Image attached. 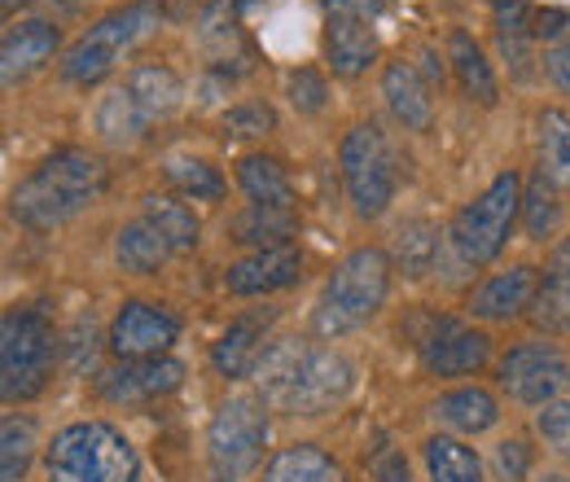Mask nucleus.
<instances>
[{
  "label": "nucleus",
  "instance_id": "obj_1",
  "mask_svg": "<svg viewBox=\"0 0 570 482\" xmlns=\"http://www.w3.org/2000/svg\"><path fill=\"white\" fill-rule=\"evenodd\" d=\"M255 377L264 386L268 409L289 416H325L352 395L356 364L334 346L282 338V343H268Z\"/></svg>",
  "mask_w": 570,
  "mask_h": 482
},
{
  "label": "nucleus",
  "instance_id": "obj_2",
  "mask_svg": "<svg viewBox=\"0 0 570 482\" xmlns=\"http://www.w3.org/2000/svg\"><path fill=\"white\" fill-rule=\"evenodd\" d=\"M110 189V167L88 154V149H58L49 154L27 180H18V189L9 194V215L22 228L49 233L71 224L75 215L101 203V194Z\"/></svg>",
  "mask_w": 570,
  "mask_h": 482
},
{
  "label": "nucleus",
  "instance_id": "obj_3",
  "mask_svg": "<svg viewBox=\"0 0 570 482\" xmlns=\"http://www.w3.org/2000/svg\"><path fill=\"white\" fill-rule=\"evenodd\" d=\"M391 255L377 250V246H360L352 250L321 289V303H316V316H312V329L321 338H343L360 325H368L386 294H391Z\"/></svg>",
  "mask_w": 570,
  "mask_h": 482
},
{
  "label": "nucleus",
  "instance_id": "obj_4",
  "mask_svg": "<svg viewBox=\"0 0 570 482\" xmlns=\"http://www.w3.org/2000/svg\"><path fill=\"white\" fill-rule=\"evenodd\" d=\"M49 482H137V447L110 421H71L45 447Z\"/></svg>",
  "mask_w": 570,
  "mask_h": 482
},
{
  "label": "nucleus",
  "instance_id": "obj_5",
  "mask_svg": "<svg viewBox=\"0 0 570 482\" xmlns=\"http://www.w3.org/2000/svg\"><path fill=\"white\" fill-rule=\"evenodd\" d=\"M58 360V334L40 303L9 307L0 321V395L4 404H27L45 395Z\"/></svg>",
  "mask_w": 570,
  "mask_h": 482
},
{
  "label": "nucleus",
  "instance_id": "obj_6",
  "mask_svg": "<svg viewBox=\"0 0 570 482\" xmlns=\"http://www.w3.org/2000/svg\"><path fill=\"white\" fill-rule=\"evenodd\" d=\"M163 27V4L158 0H128L119 9H110L106 18H97L62 58V79L67 83H101L110 70L119 67L141 40H149Z\"/></svg>",
  "mask_w": 570,
  "mask_h": 482
},
{
  "label": "nucleus",
  "instance_id": "obj_7",
  "mask_svg": "<svg viewBox=\"0 0 570 482\" xmlns=\"http://www.w3.org/2000/svg\"><path fill=\"white\" fill-rule=\"evenodd\" d=\"M522 189H527V180L518 171H500L474 203L456 210V219L448 228V242L456 246V255L465 264L483 268V264H497L504 255L513 219L522 215Z\"/></svg>",
  "mask_w": 570,
  "mask_h": 482
},
{
  "label": "nucleus",
  "instance_id": "obj_8",
  "mask_svg": "<svg viewBox=\"0 0 570 482\" xmlns=\"http://www.w3.org/2000/svg\"><path fill=\"white\" fill-rule=\"evenodd\" d=\"M268 443V400L264 395H228L212 416L207 456L215 482H242L259 470Z\"/></svg>",
  "mask_w": 570,
  "mask_h": 482
},
{
  "label": "nucleus",
  "instance_id": "obj_9",
  "mask_svg": "<svg viewBox=\"0 0 570 482\" xmlns=\"http://www.w3.org/2000/svg\"><path fill=\"white\" fill-rule=\"evenodd\" d=\"M338 167H343V185H347V198L360 219H377L391 210L395 189H400V171H395V154L386 145V132L377 124H356L343 137Z\"/></svg>",
  "mask_w": 570,
  "mask_h": 482
},
{
  "label": "nucleus",
  "instance_id": "obj_10",
  "mask_svg": "<svg viewBox=\"0 0 570 482\" xmlns=\"http://www.w3.org/2000/svg\"><path fill=\"white\" fill-rule=\"evenodd\" d=\"M500 391L513 404L544 409L570 386V360L553 343H522L500 360Z\"/></svg>",
  "mask_w": 570,
  "mask_h": 482
},
{
  "label": "nucleus",
  "instance_id": "obj_11",
  "mask_svg": "<svg viewBox=\"0 0 570 482\" xmlns=\"http://www.w3.org/2000/svg\"><path fill=\"white\" fill-rule=\"evenodd\" d=\"M417 355L430 377H470L492 360V338L456 316H434L417 343Z\"/></svg>",
  "mask_w": 570,
  "mask_h": 482
},
{
  "label": "nucleus",
  "instance_id": "obj_12",
  "mask_svg": "<svg viewBox=\"0 0 570 482\" xmlns=\"http://www.w3.org/2000/svg\"><path fill=\"white\" fill-rule=\"evenodd\" d=\"M185 382V364L171 355H154V360H119L110 373L97 377V395L106 404L119 409H137V404H154L163 395H171Z\"/></svg>",
  "mask_w": 570,
  "mask_h": 482
},
{
  "label": "nucleus",
  "instance_id": "obj_13",
  "mask_svg": "<svg viewBox=\"0 0 570 482\" xmlns=\"http://www.w3.org/2000/svg\"><path fill=\"white\" fill-rule=\"evenodd\" d=\"M180 338V321L149 303V298H128L110 325V351L119 360H154V355H167L171 343Z\"/></svg>",
  "mask_w": 570,
  "mask_h": 482
},
{
  "label": "nucleus",
  "instance_id": "obj_14",
  "mask_svg": "<svg viewBox=\"0 0 570 482\" xmlns=\"http://www.w3.org/2000/svg\"><path fill=\"white\" fill-rule=\"evenodd\" d=\"M540 268L535 264H513L504 273H492L474 294H470V316L492 321V325H509L518 316H527L535 307L540 294Z\"/></svg>",
  "mask_w": 570,
  "mask_h": 482
},
{
  "label": "nucleus",
  "instance_id": "obj_15",
  "mask_svg": "<svg viewBox=\"0 0 570 482\" xmlns=\"http://www.w3.org/2000/svg\"><path fill=\"white\" fill-rule=\"evenodd\" d=\"M303 281V250L298 246H273V250H250L246 259L228 264L224 289L237 298H255V294H277Z\"/></svg>",
  "mask_w": 570,
  "mask_h": 482
},
{
  "label": "nucleus",
  "instance_id": "obj_16",
  "mask_svg": "<svg viewBox=\"0 0 570 482\" xmlns=\"http://www.w3.org/2000/svg\"><path fill=\"white\" fill-rule=\"evenodd\" d=\"M58 45H62V31L53 22H45V18H27V22L9 27L4 40H0V75H4V83L13 88L22 79H31L36 70H45L53 62Z\"/></svg>",
  "mask_w": 570,
  "mask_h": 482
},
{
  "label": "nucleus",
  "instance_id": "obj_17",
  "mask_svg": "<svg viewBox=\"0 0 570 482\" xmlns=\"http://www.w3.org/2000/svg\"><path fill=\"white\" fill-rule=\"evenodd\" d=\"M325 62L338 79H360L377 62V27L368 18H325Z\"/></svg>",
  "mask_w": 570,
  "mask_h": 482
},
{
  "label": "nucleus",
  "instance_id": "obj_18",
  "mask_svg": "<svg viewBox=\"0 0 570 482\" xmlns=\"http://www.w3.org/2000/svg\"><path fill=\"white\" fill-rule=\"evenodd\" d=\"M264 338H268V321H264V316H237V321L219 334V343L212 346V368L219 377H228V382L250 377V373L259 368L264 351H268Z\"/></svg>",
  "mask_w": 570,
  "mask_h": 482
},
{
  "label": "nucleus",
  "instance_id": "obj_19",
  "mask_svg": "<svg viewBox=\"0 0 570 482\" xmlns=\"http://www.w3.org/2000/svg\"><path fill=\"white\" fill-rule=\"evenodd\" d=\"M382 97L391 106V115L409 128V132H430L434 128V101H430V83L413 62H386L382 70Z\"/></svg>",
  "mask_w": 570,
  "mask_h": 482
},
{
  "label": "nucleus",
  "instance_id": "obj_20",
  "mask_svg": "<svg viewBox=\"0 0 570 482\" xmlns=\"http://www.w3.org/2000/svg\"><path fill=\"white\" fill-rule=\"evenodd\" d=\"M540 294H535V325L544 334H570V237L549 250V264L540 268Z\"/></svg>",
  "mask_w": 570,
  "mask_h": 482
},
{
  "label": "nucleus",
  "instance_id": "obj_21",
  "mask_svg": "<svg viewBox=\"0 0 570 482\" xmlns=\"http://www.w3.org/2000/svg\"><path fill=\"white\" fill-rule=\"evenodd\" d=\"M448 67H452L461 92H465L470 101H479V106H488V110L500 101L497 70L488 62V53L479 49V40H474L470 31H461V27L448 36Z\"/></svg>",
  "mask_w": 570,
  "mask_h": 482
},
{
  "label": "nucleus",
  "instance_id": "obj_22",
  "mask_svg": "<svg viewBox=\"0 0 570 482\" xmlns=\"http://www.w3.org/2000/svg\"><path fill=\"white\" fill-rule=\"evenodd\" d=\"M492 22H497V40L504 62L513 70V79H531V45H535V13L531 0H492Z\"/></svg>",
  "mask_w": 570,
  "mask_h": 482
},
{
  "label": "nucleus",
  "instance_id": "obj_23",
  "mask_svg": "<svg viewBox=\"0 0 570 482\" xmlns=\"http://www.w3.org/2000/svg\"><path fill=\"white\" fill-rule=\"evenodd\" d=\"M298 233V210L294 207H250L228 219V242L250 246V250H273V246H294Z\"/></svg>",
  "mask_w": 570,
  "mask_h": 482
},
{
  "label": "nucleus",
  "instance_id": "obj_24",
  "mask_svg": "<svg viewBox=\"0 0 570 482\" xmlns=\"http://www.w3.org/2000/svg\"><path fill=\"white\" fill-rule=\"evenodd\" d=\"M141 207H145L141 219L154 224V233L167 242L171 255L198 250V242H203V219L194 215V207H189L185 198H176V194H145Z\"/></svg>",
  "mask_w": 570,
  "mask_h": 482
},
{
  "label": "nucleus",
  "instance_id": "obj_25",
  "mask_svg": "<svg viewBox=\"0 0 570 482\" xmlns=\"http://www.w3.org/2000/svg\"><path fill=\"white\" fill-rule=\"evenodd\" d=\"M124 88L137 97V106L145 110L149 124H163V119H171V115L185 106V79H180L171 67H163V62L132 67Z\"/></svg>",
  "mask_w": 570,
  "mask_h": 482
},
{
  "label": "nucleus",
  "instance_id": "obj_26",
  "mask_svg": "<svg viewBox=\"0 0 570 482\" xmlns=\"http://www.w3.org/2000/svg\"><path fill=\"white\" fill-rule=\"evenodd\" d=\"M92 128H97V137L106 140V145H115V149H137L149 137V119H145V110L137 106V97L128 88H110L97 101Z\"/></svg>",
  "mask_w": 570,
  "mask_h": 482
},
{
  "label": "nucleus",
  "instance_id": "obj_27",
  "mask_svg": "<svg viewBox=\"0 0 570 482\" xmlns=\"http://www.w3.org/2000/svg\"><path fill=\"white\" fill-rule=\"evenodd\" d=\"M237 189L255 207H294V180H289L282 158H273V154L237 158Z\"/></svg>",
  "mask_w": 570,
  "mask_h": 482
},
{
  "label": "nucleus",
  "instance_id": "obj_28",
  "mask_svg": "<svg viewBox=\"0 0 570 482\" xmlns=\"http://www.w3.org/2000/svg\"><path fill=\"white\" fill-rule=\"evenodd\" d=\"M434 416L456 434H488L500 421V404L483 386H461V391H448L434 400Z\"/></svg>",
  "mask_w": 570,
  "mask_h": 482
},
{
  "label": "nucleus",
  "instance_id": "obj_29",
  "mask_svg": "<svg viewBox=\"0 0 570 482\" xmlns=\"http://www.w3.org/2000/svg\"><path fill=\"white\" fill-rule=\"evenodd\" d=\"M264 482H343V470H338V461L325 447H316V443H289V447H282L268 461Z\"/></svg>",
  "mask_w": 570,
  "mask_h": 482
},
{
  "label": "nucleus",
  "instance_id": "obj_30",
  "mask_svg": "<svg viewBox=\"0 0 570 482\" xmlns=\"http://www.w3.org/2000/svg\"><path fill=\"white\" fill-rule=\"evenodd\" d=\"M535 149H540V171L570 189V115L562 106H544L535 115Z\"/></svg>",
  "mask_w": 570,
  "mask_h": 482
},
{
  "label": "nucleus",
  "instance_id": "obj_31",
  "mask_svg": "<svg viewBox=\"0 0 570 482\" xmlns=\"http://www.w3.org/2000/svg\"><path fill=\"white\" fill-rule=\"evenodd\" d=\"M167 242L154 233V224L149 219H132V224H124L119 228V237H115V259H119V268L132 276H154L163 273V264H167Z\"/></svg>",
  "mask_w": 570,
  "mask_h": 482
},
{
  "label": "nucleus",
  "instance_id": "obj_32",
  "mask_svg": "<svg viewBox=\"0 0 570 482\" xmlns=\"http://www.w3.org/2000/svg\"><path fill=\"white\" fill-rule=\"evenodd\" d=\"M426 470H430V482H488L483 461L474 456V447H465L452 434L426 439Z\"/></svg>",
  "mask_w": 570,
  "mask_h": 482
},
{
  "label": "nucleus",
  "instance_id": "obj_33",
  "mask_svg": "<svg viewBox=\"0 0 570 482\" xmlns=\"http://www.w3.org/2000/svg\"><path fill=\"white\" fill-rule=\"evenodd\" d=\"M439 259V228L430 219H404L395 228V268L409 281H422Z\"/></svg>",
  "mask_w": 570,
  "mask_h": 482
},
{
  "label": "nucleus",
  "instance_id": "obj_34",
  "mask_svg": "<svg viewBox=\"0 0 570 482\" xmlns=\"http://www.w3.org/2000/svg\"><path fill=\"white\" fill-rule=\"evenodd\" d=\"M40 434L31 416H4L0 425V482H22L31 461H36Z\"/></svg>",
  "mask_w": 570,
  "mask_h": 482
},
{
  "label": "nucleus",
  "instance_id": "obj_35",
  "mask_svg": "<svg viewBox=\"0 0 570 482\" xmlns=\"http://www.w3.org/2000/svg\"><path fill=\"white\" fill-rule=\"evenodd\" d=\"M167 185L180 198H194V203H219L228 194L219 167H212L207 158H171L167 163Z\"/></svg>",
  "mask_w": 570,
  "mask_h": 482
},
{
  "label": "nucleus",
  "instance_id": "obj_36",
  "mask_svg": "<svg viewBox=\"0 0 570 482\" xmlns=\"http://www.w3.org/2000/svg\"><path fill=\"white\" fill-rule=\"evenodd\" d=\"M558 219H562L558 185H553L544 171H535V176L527 180V189H522V224H527V237H531V242L553 237Z\"/></svg>",
  "mask_w": 570,
  "mask_h": 482
},
{
  "label": "nucleus",
  "instance_id": "obj_37",
  "mask_svg": "<svg viewBox=\"0 0 570 482\" xmlns=\"http://www.w3.org/2000/svg\"><path fill=\"white\" fill-rule=\"evenodd\" d=\"M277 128V115L268 101H237L224 110V132L228 137H242V140H259L268 137Z\"/></svg>",
  "mask_w": 570,
  "mask_h": 482
},
{
  "label": "nucleus",
  "instance_id": "obj_38",
  "mask_svg": "<svg viewBox=\"0 0 570 482\" xmlns=\"http://www.w3.org/2000/svg\"><path fill=\"white\" fill-rule=\"evenodd\" d=\"M285 97H289V106H294L298 115H321L325 101H330V83H325L321 70L298 67L285 75Z\"/></svg>",
  "mask_w": 570,
  "mask_h": 482
},
{
  "label": "nucleus",
  "instance_id": "obj_39",
  "mask_svg": "<svg viewBox=\"0 0 570 482\" xmlns=\"http://www.w3.org/2000/svg\"><path fill=\"white\" fill-rule=\"evenodd\" d=\"M535 430H540V439H544L549 452H558V456L570 461V400L544 404L540 416H535Z\"/></svg>",
  "mask_w": 570,
  "mask_h": 482
},
{
  "label": "nucleus",
  "instance_id": "obj_40",
  "mask_svg": "<svg viewBox=\"0 0 570 482\" xmlns=\"http://www.w3.org/2000/svg\"><path fill=\"white\" fill-rule=\"evenodd\" d=\"M531 470V447L522 439H504L497 447V474L500 482H522Z\"/></svg>",
  "mask_w": 570,
  "mask_h": 482
},
{
  "label": "nucleus",
  "instance_id": "obj_41",
  "mask_svg": "<svg viewBox=\"0 0 570 482\" xmlns=\"http://www.w3.org/2000/svg\"><path fill=\"white\" fill-rule=\"evenodd\" d=\"M325 18H368L377 22L386 13V0H321Z\"/></svg>",
  "mask_w": 570,
  "mask_h": 482
},
{
  "label": "nucleus",
  "instance_id": "obj_42",
  "mask_svg": "<svg viewBox=\"0 0 570 482\" xmlns=\"http://www.w3.org/2000/svg\"><path fill=\"white\" fill-rule=\"evenodd\" d=\"M567 36H570V13H567V9H540V13H535V40L558 45V40H567Z\"/></svg>",
  "mask_w": 570,
  "mask_h": 482
},
{
  "label": "nucleus",
  "instance_id": "obj_43",
  "mask_svg": "<svg viewBox=\"0 0 570 482\" xmlns=\"http://www.w3.org/2000/svg\"><path fill=\"white\" fill-rule=\"evenodd\" d=\"M373 482H413V470H409V461L400 452H382L373 461Z\"/></svg>",
  "mask_w": 570,
  "mask_h": 482
},
{
  "label": "nucleus",
  "instance_id": "obj_44",
  "mask_svg": "<svg viewBox=\"0 0 570 482\" xmlns=\"http://www.w3.org/2000/svg\"><path fill=\"white\" fill-rule=\"evenodd\" d=\"M71 368L75 373H83V368H88V360H83V351H88V355H97V329H92V321H88V316H83V321H79V325H75V334H71Z\"/></svg>",
  "mask_w": 570,
  "mask_h": 482
},
{
  "label": "nucleus",
  "instance_id": "obj_45",
  "mask_svg": "<svg viewBox=\"0 0 570 482\" xmlns=\"http://www.w3.org/2000/svg\"><path fill=\"white\" fill-rule=\"evenodd\" d=\"M544 70H549V79L570 97V45H553L549 58H544Z\"/></svg>",
  "mask_w": 570,
  "mask_h": 482
},
{
  "label": "nucleus",
  "instance_id": "obj_46",
  "mask_svg": "<svg viewBox=\"0 0 570 482\" xmlns=\"http://www.w3.org/2000/svg\"><path fill=\"white\" fill-rule=\"evenodd\" d=\"M422 62H426L430 79H434V83H443V58H439L434 49H422Z\"/></svg>",
  "mask_w": 570,
  "mask_h": 482
},
{
  "label": "nucleus",
  "instance_id": "obj_47",
  "mask_svg": "<svg viewBox=\"0 0 570 482\" xmlns=\"http://www.w3.org/2000/svg\"><path fill=\"white\" fill-rule=\"evenodd\" d=\"M4 4V13H13V9H22V4H31V0H0Z\"/></svg>",
  "mask_w": 570,
  "mask_h": 482
},
{
  "label": "nucleus",
  "instance_id": "obj_48",
  "mask_svg": "<svg viewBox=\"0 0 570 482\" xmlns=\"http://www.w3.org/2000/svg\"><path fill=\"white\" fill-rule=\"evenodd\" d=\"M544 482H570L567 474H544Z\"/></svg>",
  "mask_w": 570,
  "mask_h": 482
}]
</instances>
